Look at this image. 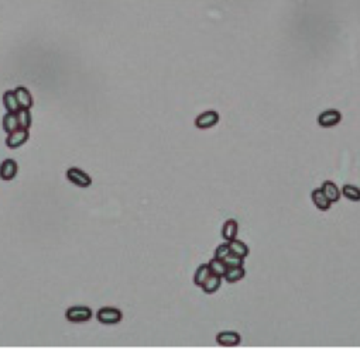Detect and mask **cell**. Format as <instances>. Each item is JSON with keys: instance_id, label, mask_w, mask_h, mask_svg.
I'll return each mask as SVG.
<instances>
[{"instance_id": "cell-1", "label": "cell", "mask_w": 360, "mask_h": 362, "mask_svg": "<svg viewBox=\"0 0 360 362\" xmlns=\"http://www.w3.org/2000/svg\"><path fill=\"white\" fill-rule=\"evenodd\" d=\"M65 176H66V179L71 182L72 185H75V186L78 187H82V189L89 187L92 185V178H91L86 172H83L82 170L77 168V166L68 168L66 172H65Z\"/></svg>"}, {"instance_id": "cell-2", "label": "cell", "mask_w": 360, "mask_h": 362, "mask_svg": "<svg viewBox=\"0 0 360 362\" xmlns=\"http://www.w3.org/2000/svg\"><path fill=\"white\" fill-rule=\"evenodd\" d=\"M96 319L102 324L112 326V324H118V323L123 320V313L119 309H115V307H102L101 310H98Z\"/></svg>"}, {"instance_id": "cell-3", "label": "cell", "mask_w": 360, "mask_h": 362, "mask_svg": "<svg viewBox=\"0 0 360 362\" xmlns=\"http://www.w3.org/2000/svg\"><path fill=\"white\" fill-rule=\"evenodd\" d=\"M65 319L71 323H85L92 319V310L88 306H74L65 311Z\"/></svg>"}, {"instance_id": "cell-4", "label": "cell", "mask_w": 360, "mask_h": 362, "mask_svg": "<svg viewBox=\"0 0 360 362\" xmlns=\"http://www.w3.org/2000/svg\"><path fill=\"white\" fill-rule=\"evenodd\" d=\"M219 120H220V116H219L218 111L208 110L201 113L199 116L195 118V126L201 130L212 129V127H215L219 123Z\"/></svg>"}, {"instance_id": "cell-5", "label": "cell", "mask_w": 360, "mask_h": 362, "mask_svg": "<svg viewBox=\"0 0 360 362\" xmlns=\"http://www.w3.org/2000/svg\"><path fill=\"white\" fill-rule=\"evenodd\" d=\"M30 138L29 130L24 129H17L16 131H13L10 134L7 135L6 138V146L10 150H17L21 146H24Z\"/></svg>"}, {"instance_id": "cell-6", "label": "cell", "mask_w": 360, "mask_h": 362, "mask_svg": "<svg viewBox=\"0 0 360 362\" xmlns=\"http://www.w3.org/2000/svg\"><path fill=\"white\" fill-rule=\"evenodd\" d=\"M341 120H342V114H341V111L335 110V109L322 111L318 116V124L321 127H325V129L335 127V126L341 123Z\"/></svg>"}, {"instance_id": "cell-7", "label": "cell", "mask_w": 360, "mask_h": 362, "mask_svg": "<svg viewBox=\"0 0 360 362\" xmlns=\"http://www.w3.org/2000/svg\"><path fill=\"white\" fill-rule=\"evenodd\" d=\"M17 162H16L14 159H12V158L5 159V161L0 164V178H2V181L9 182L14 179L16 175H17Z\"/></svg>"}, {"instance_id": "cell-8", "label": "cell", "mask_w": 360, "mask_h": 362, "mask_svg": "<svg viewBox=\"0 0 360 362\" xmlns=\"http://www.w3.org/2000/svg\"><path fill=\"white\" fill-rule=\"evenodd\" d=\"M216 341L219 345H223V347H236L240 344L242 337L236 331H222L216 335Z\"/></svg>"}, {"instance_id": "cell-9", "label": "cell", "mask_w": 360, "mask_h": 362, "mask_svg": "<svg viewBox=\"0 0 360 362\" xmlns=\"http://www.w3.org/2000/svg\"><path fill=\"white\" fill-rule=\"evenodd\" d=\"M14 93H16V98H17L18 106L20 109H31L33 107V96L30 93V90L24 86H17L14 89Z\"/></svg>"}, {"instance_id": "cell-10", "label": "cell", "mask_w": 360, "mask_h": 362, "mask_svg": "<svg viewBox=\"0 0 360 362\" xmlns=\"http://www.w3.org/2000/svg\"><path fill=\"white\" fill-rule=\"evenodd\" d=\"M311 199H312L313 205L318 207L319 210L326 211L331 209L332 202L325 196V193L322 192V189H313L311 192Z\"/></svg>"}, {"instance_id": "cell-11", "label": "cell", "mask_w": 360, "mask_h": 362, "mask_svg": "<svg viewBox=\"0 0 360 362\" xmlns=\"http://www.w3.org/2000/svg\"><path fill=\"white\" fill-rule=\"evenodd\" d=\"M222 279H223V278H220V276H218V275H211V276L204 282V285L201 286L204 293H207V295H212V293L218 292L219 287H220V285H222Z\"/></svg>"}, {"instance_id": "cell-12", "label": "cell", "mask_w": 360, "mask_h": 362, "mask_svg": "<svg viewBox=\"0 0 360 362\" xmlns=\"http://www.w3.org/2000/svg\"><path fill=\"white\" fill-rule=\"evenodd\" d=\"M3 105H5V109H6L9 113H17L20 110V106H18L17 98H16V93L14 90H6L3 93Z\"/></svg>"}, {"instance_id": "cell-13", "label": "cell", "mask_w": 360, "mask_h": 362, "mask_svg": "<svg viewBox=\"0 0 360 362\" xmlns=\"http://www.w3.org/2000/svg\"><path fill=\"white\" fill-rule=\"evenodd\" d=\"M237 230H239V224H237L236 220L229 219V220L224 222L223 227H222V237H223L226 241L235 239L237 235Z\"/></svg>"}, {"instance_id": "cell-14", "label": "cell", "mask_w": 360, "mask_h": 362, "mask_svg": "<svg viewBox=\"0 0 360 362\" xmlns=\"http://www.w3.org/2000/svg\"><path fill=\"white\" fill-rule=\"evenodd\" d=\"M321 189H322V192L325 193V196L329 199L332 203H336L338 200H339V198H341V192H339V189H338V186L333 183V182L331 181L324 182L322 186H321Z\"/></svg>"}, {"instance_id": "cell-15", "label": "cell", "mask_w": 360, "mask_h": 362, "mask_svg": "<svg viewBox=\"0 0 360 362\" xmlns=\"http://www.w3.org/2000/svg\"><path fill=\"white\" fill-rule=\"evenodd\" d=\"M3 130L6 131L7 134H10L13 131H16L17 129H20L18 126V120H17V113H9L7 111L5 117H3Z\"/></svg>"}, {"instance_id": "cell-16", "label": "cell", "mask_w": 360, "mask_h": 362, "mask_svg": "<svg viewBox=\"0 0 360 362\" xmlns=\"http://www.w3.org/2000/svg\"><path fill=\"white\" fill-rule=\"evenodd\" d=\"M244 275H246V271L243 268V265L242 267H231V268H228L223 278L226 282L235 283V282H239L240 279H243Z\"/></svg>"}, {"instance_id": "cell-17", "label": "cell", "mask_w": 360, "mask_h": 362, "mask_svg": "<svg viewBox=\"0 0 360 362\" xmlns=\"http://www.w3.org/2000/svg\"><path fill=\"white\" fill-rule=\"evenodd\" d=\"M211 269H209V265L208 263H202V265H199L198 267V269H196V272H195V276H194V283L196 285V286H202L204 285V282L211 276Z\"/></svg>"}, {"instance_id": "cell-18", "label": "cell", "mask_w": 360, "mask_h": 362, "mask_svg": "<svg viewBox=\"0 0 360 362\" xmlns=\"http://www.w3.org/2000/svg\"><path fill=\"white\" fill-rule=\"evenodd\" d=\"M229 248H231L232 254L239 255V257L246 258L249 255V247L243 241H240V239H231L229 241Z\"/></svg>"}, {"instance_id": "cell-19", "label": "cell", "mask_w": 360, "mask_h": 362, "mask_svg": "<svg viewBox=\"0 0 360 362\" xmlns=\"http://www.w3.org/2000/svg\"><path fill=\"white\" fill-rule=\"evenodd\" d=\"M208 265H209V269H211V274L218 275L220 278H223L226 271H228V267H226V263L223 262V259H219V258L211 259Z\"/></svg>"}, {"instance_id": "cell-20", "label": "cell", "mask_w": 360, "mask_h": 362, "mask_svg": "<svg viewBox=\"0 0 360 362\" xmlns=\"http://www.w3.org/2000/svg\"><path fill=\"white\" fill-rule=\"evenodd\" d=\"M17 120L20 129L29 130L30 127H31V122H33L31 113H30L29 109H20V110L17 111Z\"/></svg>"}, {"instance_id": "cell-21", "label": "cell", "mask_w": 360, "mask_h": 362, "mask_svg": "<svg viewBox=\"0 0 360 362\" xmlns=\"http://www.w3.org/2000/svg\"><path fill=\"white\" fill-rule=\"evenodd\" d=\"M343 196L352 202H359L360 200V189L354 185H345L342 189Z\"/></svg>"}, {"instance_id": "cell-22", "label": "cell", "mask_w": 360, "mask_h": 362, "mask_svg": "<svg viewBox=\"0 0 360 362\" xmlns=\"http://www.w3.org/2000/svg\"><path fill=\"white\" fill-rule=\"evenodd\" d=\"M223 262L226 263L228 268L231 267H242L243 265V258L239 257V255H235V254H228L226 257L223 258Z\"/></svg>"}, {"instance_id": "cell-23", "label": "cell", "mask_w": 360, "mask_h": 362, "mask_svg": "<svg viewBox=\"0 0 360 362\" xmlns=\"http://www.w3.org/2000/svg\"><path fill=\"white\" fill-rule=\"evenodd\" d=\"M228 254H231L229 244H220V246H218V248H216V251H215V258L223 259Z\"/></svg>"}]
</instances>
